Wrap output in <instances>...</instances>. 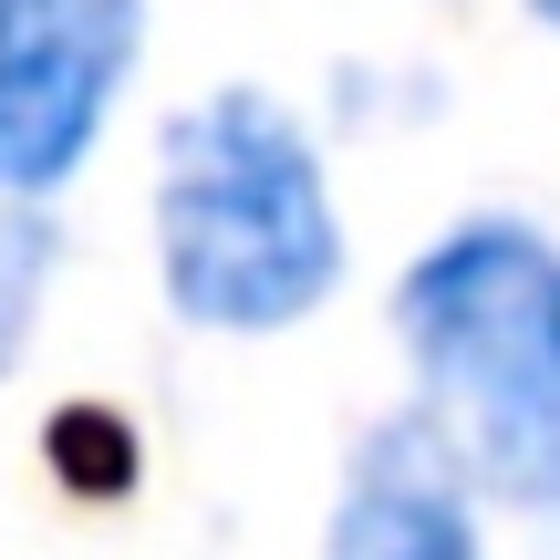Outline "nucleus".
Wrapping results in <instances>:
<instances>
[{
    "label": "nucleus",
    "mask_w": 560,
    "mask_h": 560,
    "mask_svg": "<svg viewBox=\"0 0 560 560\" xmlns=\"http://www.w3.org/2000/svg\"><path fill=\"white\" fill-rule=\"evenodd\" d=\"M425 425L499 499L560 509V249L520 219H467L395 291Z\"/></svg>",
    "instance_id": "1"
},
{
    "label": "nucleus",
    "mask_w": 560,
    "mask_h": 560,
    "mask_svg": "<svg viewBox=\"0 0 560 560\" xmlns=\"http://www.w3.org/2000/svg\"><path fill=\"white\" fill-rule=\"evenodd\" d=\"M156 270L208 332H280L342 280V219L322 156L270 94H208L156 156Z\"/></svg>",
    "instance_id": "2"
},
{
    "label": "nucleus",
    "mask_w": 560,
    "mask_h": 560,
    "mask_svg": "<svg viewBox=\"0 0 560 560\" xmlns=\"http://www.w3.org/2000/svg\"><path fill=\"white\" fill-rule=\"evenodd\" d=\"M136 32V0H0V198H42L83 166Z\"/></svg>",
    "instance_id": "3"
},
{
    "label": "nucleus",
    "mask_w": 560,
    "mask_h": 560,
    "mask_svg": "<svg viewBox=\"0 0 560 560\" xmlns=\"http://www.w3.org/2000/svg\"><path fill=\"white\" fill-rule=\"evenodd\" d=\"M332 560H478L457 446L425 416L384 425L353 457V488H342V509H332Z\"/></svg>",
    "instance_id": "4"
},
{
    "label": "nucleus",
    "mask_w": 560,
    "mask_h": 560,
    "mask_svg": "<svg viewBox=\"0 0 560 560\" xmlns=\"http://www.w3.org/2000/svg\"><path fill=\"white\" fill-rule=\"evenodd\" d=\"M42 280H52V219H42L32 198L0 208V374L21 363V332H32L42 312Z\"/></svg>",
    "instance_id": "5"
},
{
    "label": "nucleus",
    "mask_w": 560,
    "mask_h": 560,
    "mask_svg": "<svg viewBox=\"0 0 560 560\" xmlns=\"http://www.w3.org/2000/svg\"><path fill=\"white\" fill-rule=\"evenodd\" d=\"M52 467L73 488H125V478H136V446H125L115 416H62L52 425Z\"/></svg>",
    "instance_id": "6"
},
{
    "label": "nucleus",
    "mask_w": 560,
    "mask_h": 560,
    "mask_svg": "<svg viewBox=\"0 0 560 560\" xmlns=\"http://www.w3.org/2000/svg\"><path fill=\"white\" fill-rule=\"evenodd\" d=\"M529 11H540V21H550V32H560V0H529Z\"/></svg>",
    "instance_id": "7"
}]
</instances>
